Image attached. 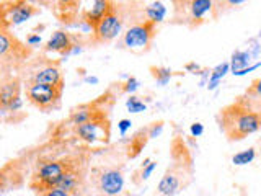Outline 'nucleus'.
I'll return each instance as SVG.
<instances>
[{
	"label": "nucleus",
	"instance_id": "19",
	"mask_svg": "<svg viewBox=\"0 0 261 196\" xmlns=\"http://www.w3.org/2000/svg\"><path fill=\"white\" fill-rule=\"evenodd\" d=\"M242 96L247 100L250 105L255 106L256 110L261 111V79H255L251 84L247 87V90L242 93Z\"/></svg>",
	"mask_w": 261,
	"mask_h": 196
},
{
	"label": "nucleus",
	"instance_id": "2",
	"mask_svg": "<svg viewBox=\"0 0 261 196\" xmlns=\"http://www.w3.org/2000/svg\"><path fill=\"white\" fill-rule=\"evenodd\" d=\"M170 165L157 185L159 196H176L194 180V159L181 136H175L170 144Z\"/></svg>",
	"mask_w": 261,
	"mask_h": 196
},
{
	"label": "nucleus",
	"instance_id": "4",
	"mask_svg": "<svg viewBox=\"0 0 261 196\" xmlns=\"http://www.w3.org/2000/svg\"><path fill=\"white\" fill-rule=\"evenodd\" d=\"M171 24H179L190 30L202 27L209 18L217 20L222 8L214 0H170Z\"/></svg>",
	"mask_w": 261,
	"mask_h": 196
},
{
	"label": "nucleus",
	"instance_id": "6",
	"mask_svg": "<svg viewBox=\"0 0 261 196\" xmlns=\"http://www.w3.org/2000/svg\"><path fill=\"white\" fill-rule=\"evenodd\" d=\"M110 92L100 96V105H98L96 111L90 116L87 121L80 122V125L73 126V134L79 141L85 144H108L111 136V122H110V113L105 108L103 103L108 100Z\"/></svg>",
	"mask_w": 261,
	"mask_h": 196
},
{
	"label": "nucleus",
	"instance_id": "16",
	"mask_svg": "<svg viewBox=\"0 0 261 196\" xmlns=\"http://www.w3.org/2000/svg\"><path fill=\"white\" fill-rule=\"evenodd\" d=\"M80 2L82 0H56V4L53 5L56 16L65 24L73 23L79 15Z\"/></svg>",
	"mask_w": 261,
	"mask_h": 196
},
{
	"label": "nucleus",
	"instance_id": "25",
	"mask_svg": "<svg viewBox=\"0 0 261 196\" xmlns=\"http://www.w3.org/2000/svg\"><path fill=\"white\" fill-rule=\"evenodd\" d=\"M126 106L130 113H141V111H145V103L141 100V96L137 95H129V98L126 100Z\"/></svg>",
	"mask_w": 261,
	"mask_h": 196
},
{
	"label": "nucleus",
	"instance_id": "38",
	"mask_svg": "<svg viewBox=\"0 0 261 196\" xmlns=\"http://www.w3.org/2000/svg\"><path fill=\"white\" fill-rule=\"evenodd\" d=\"M4 110V106H2V102H0V111H2Z\"/></svg>",
	"mask_w": 261,
	"mask_h": 196
},
{
	"label": "nucleus",
	"instance_id": "11",
	"mask_svg": "<svg viewBox=\"0 0 261 196\" xmlns=\"http://www.w3.org/2000/svg\"><path fill=\"white\" fill-rule=\"evenodd\" d=\"M64 88L33 84V82H24V93L31 105H35L41 111H53L61 105Z\"/></svg>",
	"mask_w": 261,
	"mask_h": 196
},
{
	"label": "nucleus",
	"instance_id": "17",
	"mask_svg": "<svg viewBox=\"0 0 261 196\" xmlns=\"http://www.w3.org/2000/svg\"><path fill=\"white\" fill-rule=\"evenodd\" d=\"M149 141H150V136H149V131H147V126L136 131L134 136L130 137V141L126 145V157L133 160L137 155H141V152L144 151V147Z\"/></svg>",
	"mask_w": 261,
	"mask_h": 196
},
{
	"label": "nucleus",
	"instance_id": "26",
	"mask_svg": "<svg viewBox=\"0 0 261 196\" xmlns=\"http://www.w3.org/2000/svg\"><path fill=\"white\" fill-rule=\"evenodd\" d=\"M139 80L136 77H129L126 82H122V84H119L121 87V92L122 93H129V95H134V92L139 88Z\"/></svg>",
	"mask_w": 261,
	"mask_h": 196
},
{
	"label": "nucleus",
	"instance_id": "22",
	"mask_svg": "<svg viewBox=\"0 0 261 196\" xmlns=\"http://www.w3.org/2000/svg\"><path fill=\"white\" fill-rule=\"evenodd\" d=\"M255 159H256V149L255 147H250L247 151L235 154L232 157V163L233 165H247V163H251Z\"/></svg>",
	"mask_w": 261,
	"mask_h": 196
},
{
	"label": "nucleus",
	"instance_id": "34",
	"mask_svg": "<svg viewBox=\"0 0 261 196\" xmlns=\"http://www.w3.org/2000/svg\"><path fill=\"white\" fill-rule=\"evenodd\" d=\"M245 2H247V0H225V5L227 7H239Z\"/></svg>",
	"mask_w": 261,
	"mask_h": 196
},
{
	"label": "nucleus",
	"instance_id": "32",
	"mask_svg": "<svg viewBox=\"0 0 261 196\" xmlns=\"http://www.w3.org/2000/svg\"><path fill=\"white\" fill-rule=\"evenodd\" d=\"M31 4H35L36 7H47V5H54L56 0H30Z\"/></svg>",
	"mask_w": 261,
	"mask_h": 196
},
{
	"label": "nucleus",
	"instance_id": "36",
	"mask_svg": "<svg viewBox=\"0 0 261 196\" xmlns=\"http://www.w3.org/2000/svg\"><path fill=\"white\" fill-rule=\"evenodd\" d=\"M82 196H101V194H98V193H95V191L92 193V191H87V190H85L84 193H82Z\"/></svg>",
	"mask_w": 261,
	"mask_h": 196
},
{
	"label": "nucleus",
	"instance_id": "24",
	"mask_svg": "<svg viewBox=\"0 0 261 196\" xmlns=\"http://www.w3.org/2000/svg\"><path fill=\"white\" fill-rule=\"evenodd\" d=\"M228 70H230V64H228V62L219 64L217 67H216L214 70H212V74H211V79H209V90L216 88L217 84L224 79V76H225V74H227Z\"/></svg>",
	"mask_w": 261,
	"mask_h": 196
},
{
	"label": "nucleus",
	"instance_id": "29",
	"mask_svg": "<svg viewBox=\"0 0 261 196\" xmlns=\"http://www.w3.org/2000/svg\"><path fill=\"white\" fill-rule=\"evenodd\" d=\"M130 126H133V122H130V119H121L119 122H118V128H119V133H121V136H126V133H127V129H130Z\"/></svg>",
	"mask_w": 261,
	"mask_h": 196
},
{
	"label": "nucleus",
	"instance_id": "33",
	"mask_svg": "<svg viewBox=\"0 0 261 196\" xmlns=\"http://www.w3.org/2000/svg\"><path fill=\"white\" fill-rule=\"evenodd\" d=\"M186 70H193V74H201V67L198 64H194V62L186 64Z\"/></svg>",
	"mask_w": 261,
	"mask_h": 196
},
{
	"label": "nucleus",
	"instance_id": "21",
	"mask_svg": "<svg viewBox=\"0 0 261 196\" xmlns=\"http://www.w3.org/2000/svg\"><path fill=\"white\" fill-rule=\"evenodd\" d=\"M149 70H150V76L157 80V84L159 85H167L168 82H170V79L175 76V72L171 70V69H168V67H157V65H150L149 67Z\"/></svg>",
	"mask_w": 261,
	"mask_h": 196
},
{
	"label": "nucleus",
	"instance_id": "7",
	"mask_svg": "<svg viewBox=\"0 0 261 196\" xmlns=\"http://www.w3.org/2000/svg\"><path fill=\"white\" fill-rule=\"evenodd\" d=\"M90 185L101 196H118L124 190V172L119 163H98L90 170Z\"/></svg>",
	"mask_w": 261,
	"mask_h": 196
},
{
	"label": "nucleus",
	"instance_id": "13",
	"mask_svg": "<svg viewBox=\"0 0 261 196\" xmlns=\"http://www.w3.org/2000/svg\"><path fill=\"white\" fill-rule=\"evenodd\" d=\"M21 80L18 76H10L0 80V102L7 111H20L21 110Z\"/></svg>",
	"mask_w": 261,
	"mask_h": 196
},
{
	"label": "nucleus",
	"instance_id": "8",
	"mask_svg": "<svg viewBox=\"0 0 261 196\" xmlns=\"http://www.w3.org/2000/svg\"><path fill=\"white\" fill-rule=\"evenodd\" d=\"M157 27H159L157 23L145 20V18L133 23L124 33H122L119 47L129 49V51L139 53V54L150 51L153 39L159 33Z\"/></svg>",
	"mask_w": 261,
	"mask_h": 196
},
{
	"label": "nucleus",
	"instance_id": "10",
	"mask_svg": "<svg viewBox=\"0 0 261 196\" xmlns=\"http://www.w3.org/2000/svg\"><path fill=\"white\" fill-rule=\"evenodd\" d=\"M122 21H124V15H122L119 5L113 4V7L110 8V12L106 13L103 18L100 20V23L92 30V36H90V41L93 44H108L116 38L121 28H122Z\"/></svg>",
	"mask_w": 261,
	"mask_h": 196
},
{
	"label": "nucleus",
	"instance_id": "1",
	"mask_svg": "<svg viewBox=\"0 0 261 196\" xmlns=\"http://www.w3.org/2000/svg\"><path fill=\"white\" fill-rule=\"evenodd\" d=\"M216 121L227 141L239 142L261 129V111L239 95L219 110Z\"/></svg>",
	"mask_w": 261,
	"mask_h": 196
},
{
	"label": "nucleus",
	"instance_id": "30",
	"mask_svg": "<svg viewBox=\"0 0 261 196\" xmlns=\"http://www.w3.org/2000/svg\"><path fill=\"white\" fill-rule=\"evenodd\" d=\"M27 44L28 46H39L41 44V36L39 35H36V33H31V35H28L27 36Z\"/></svg>",
	"mask_w": 261,
	"mask_h": 196
},
{
	"label": "nucleus",
	"instance_id": "20",
	"mask_svg": "<svg viewBox=\"0 0 261 196\" xmlns=\"http://www.w3.org/2000/svg\"><path fill=\"white\" fill-rule=\"evenodd\" d=\"M155 167H157V162L152 160L150 157H147L142 165L139 167V168L134 172V174H133V178H130V180H133V183H134L136 186L142 185V183L145 182V180L152 175V172L155 170Z\"/></svg>",
	"mask_w": 261,
	"mask_h": 196
},
{
	"label": "nucleus",
	"instance_id": "9",
	"mask_svg": "<svg viewBox=\"0 0 261 196\" xmlns=\"http://www.w3.org/2000/svg\"><path fill=\"white\" fill-rule=\"evenodd\" d=\"M41 13V8L30 0H2L0 2V30H12Z\"/></svg>",
	"mask_w": 261,
	"mask_h": 196
},
{
	"label": "nucleus",
	"instance_id": "5",
	"mask_svg": "<svg viewBox=\"0 0 261 196\" xmlns=\"http://www.w3.org/2000/svg\"><path fill=\"white\" fill-rule=\"evenodd\" d=\"M31 56V46L20 41L10 30H0V80L21 70Z\"/></svg>",
	"mask_w": 261,
	"mask_h": 196
},
{
	"label": "nucleus",
	"instance_id": "27",
	"mask_svg": "<svg viewBox=\"0 0 261 196\" xmlns=\"http://www.w3.org/2000/svg\"><path fill=\"white\" fill-rule=\"evenodd\" d=\"M163 126H165V122H163L162 119H160V121H153V122H150V125L147 126V131H149L150 139L160 136V134H162V131H163Z\"/></svg>",
	"mask_w": 261,
	"mask_h": 196
},
{
	"label": "nucleus",
	"instance_id": "12",
	"mask_svg": "<svg viewBox=\"0 0 261 196\" xmlns=\"http://www.w3.org/2000/svg\"><path fill=\"white\" fill-rule=\"evenodd\" d=\"M27 82L49 85V87H57V88H64V85H65L61 64L57 61H46L43 65L33 69L31 76L27 79Z\"/></svg>",
	"mask_w": 261,
	"mask_h": 196
},
{
	"label": "nucleus",
	"instance_id": "35",
	"mask_svg": "<svg viewBox=\"0 0 261 196\" xmlns=\"http://www.w3.org/2000/svg\"><path fill=\"white\" fill-rule=\"evenodd\" d=\"M85 82H88V84H98V79L96 77H87Z\"/></svg>",
	"mask_w": 261,
	"mask_h": 196
},
{
	"label": "nucleus",
	"instance_id": "28",
	"mask_svg": "<svg viewBox=\"0 0 261 196\" xmlns=\"http://www.w3.org/2000/svg\"><path fill=\"white\" fill-rule=\"evenodd\" d=\"M39 196H82V194H75V193H70V191H65L62 190V188H53V190H49L43 194H39Z\"/></svg>",
	"mask_w": 261,
	"mask_h": 196
},
{
	"label": "nucleus",
	"instance_id": "3",
	"mask_svg": "<svg viewBox=\"0 0 261 196\" xmlns=\"http://www.w3.org/2000/svg\"><path fill=\"white\" fill-rule=\"evenodd\" d=\"M82 162H87V159L80 157V155H67V157H61V159H53V157L39 159L30 177L28 188L36 196L53 190V188H57L62 177L70 168H73Z\"/></svg>",
	"mask_w": 261,
	"mask_h": 196
},
{
	"label": "nucleus",
	"instance_id": "31",
	"mask_svg": "<svg viewBox=\"0 0 261 196\" xmlns=\"http://www.w3.org/2000/svg\"><path fill=\"white\" fill-rule=\"evenodd\" d=\"M190 131H191L193 137H199L204 133V126L201 125V122H194V125H191Z\"/></svg>",
	"mask_w": 261,
	"mask_h": 196
},
{
	"label": "nucleus",
	"instance_id": "18",
	"mask_svg": "<svg viewBox=\"0 0 261 196\" xmlns=\"http://www.w3.org/2000/svg\"><path fill=\"white\" fill-rule=\"evenodd\" d=\"M142 15L145 20H150L153 23H162L165 20L167 16V7L163 5V2H153L150 5H147L144 10H142Z\"/></svg>",
	"mask_w": 261,
	"mask_h": 196
},
{
	"label": "nucleus",
	"instance_id": "15",
	"mask_svg": "<svg viewBox=\"0 0 261 196\" xmlns=\"http://www.w3.org/2000/svg\"><path fill=\"white\" fill-rule=\"evenodd\" d=\"M90 7L85 8L84 12H82V20L87 24L88 28H95L100 20L103 16L110 12V8L113 7V0H90Z\"/></svg>",
	"mask_w": 261,
	"mask_h": 196
},
{
	"label": "nucleus",
	"instance_id": "37",
	"mask_svg": "<svg viewBox=\"0 0 261 196\" xmlns=\"http://www.w3.org/2000/svg\"><path fill=\"white\" fill-rule=\"evenodd\" d=\"M214 2H216L220 8H222V7H227V5H225V0H214Z\"/></svg>",
	"mask_w": 261,
	"mask_h": 196
},
{
	"label": "nucleus",
	"instance_id": "14",
	"mask_svg": "<svg viewBox=\"0 0 261 196\" xmlns=\"http://www.w3.org/2000/svg\"><path fill=\"white\" fill-rule=\"evenodd\" d=\"M44 53H57L62 57H67L72 53H79L80 47L75 41V36L64 30H57L53 33V36L47 39V43L43 47Z\"/></svg>",
	"mask_w": 261,
	"mask_h": 196
},
{
	"label": "nucleus",
	"instance_id": "23",
	"mask_svg": "<svg viewBox=\"0 0 261 196\" xmlns=\"http://www.w3.org/2000/svg\"><path fill=\"white\" fill-rule=\"evenodd\" d=\"M250 62V54L248 53H243V51H235L232 56V62H230V69L233 74L240 72L245 69V65Z\"/></svg>",
	"mask_w": 261,
	"mask_h": 196
}]
</instances>
